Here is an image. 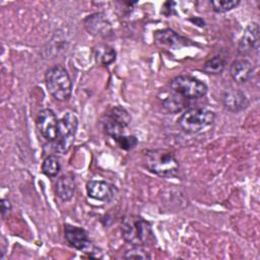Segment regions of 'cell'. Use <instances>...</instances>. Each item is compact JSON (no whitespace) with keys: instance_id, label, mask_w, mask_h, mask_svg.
Listing matches in <instances>:
<instances>
[{"instance_id":"2e32d148","label":"cell","mask_w":260,"mask_h":260,"mask_svg":"<svg viewBox=\"0 0 260 260\" xmlns=\"http://www.w3.org/2000/svg\"><path fill=\"white\" fill-rule=\"evenodd\" d=\"M75 189L76 183L72 175H63L56 182V194L64 202L72 199Z\"/></svg>"},{"instance_id":"cb8c5ba5","label":"cell","mask_w":260,"mask_h":260,"mask_svg":"<svg viewBox=\"0 0 260 260\" xmlns=\"http://www.w3.org/2000/svg\"><path fill=\"white\" fill-rule=\"evenodd\" d=\"M11 202L9 199L7 198H2L1 199V215L3 218H6V216L8 215V213L11 210Z\"/></svg>"},{"instance_id":"6da1fadb","label":"cell","mask_w":260,"mask_h":260,"mask_svg":"<svg viewBox=\"0 0 260 260\" xmlns=\"http://www.w3.org/2000/svg\"><path fill=\"white\" fill-rule=\"evenodd\" d=\"M144 167L152 174L162 178L176 177L180 165L175 155L166 149H147L143 151Z\"/></svg>"},{"instance_id":"603a6c76","label":"cell","mask_w":260,"mask_h":260,"mask_svg":"<svg viewBox=\"0 0 260 260\" xmlns=\"http://www.w3.org/2000/svg\"><path fill=\"white\" fill-rule=\"evenodd\" d=\"M118 145L122 148V149H125V150H130V149H133L137 144H138V139L133 136V135H122V136H119L118 138L114 139Z\"/></svg>"},{"instance_id":"52a82bcc","label":"cell","mask_w":260,"mask_h":260,"mask_svg":"<svg viewBox=\"0 0 260 260\" xmlns=\"http://www.w3.org/2000/svg\"><path fill=\"white\" fill-rule=\"evenodd\" d=\"M171 88L177 94L185 99H200L203 98L208 90L207 85L195 77L189 75H179L172 79Z\"/></svg>"},{"instance_id":"7a4b0ae2","label":"cell","mask_w":260,"mask_h":260,"mask_svg":"<svg viewBox=\"0 0 260 260\" xmlns=\"http://www.w3.org/2000/svg\"><path fill=\"white\" fill-rule=\"evenodd\" d=\"M123 239L132 246H146L154 239L150 223L143 217L128 214L121 221Z\"/></svg>"},{"instance_id":"5bb4252c","label":"cell","mask_w":260,"mask_h":260,"mask_svg":"<svg viewBox=\"0 0 260 260\" xmlns=\"http://www.w3.org/2000/svg\"><path fill=\"white\" fill-rule=\"evenodd\" d=\"M254 65L247 58H239L235 60L230 67L232 78L239 83L247 82L253 75Z\"/></svg>"},{"instance_id":"e0dca14e","label":"cell","mask_w":260,"mask_h":260,"mask_svg":"<svg viewBox=\"0 0 260 260\" xmlns=\"http://www.w3.org/2000/svg\"><path fill=\"white\" fill-rule=\"evenodd\" d=\"M93 56L99 64L108 66L116 60V51L107 44H99L93 48Z\"/></svg>"},{"instance_id":"7402d4cb","label":"cell","mask_w":260,"mask_h":260,"mask_svg":"<svg viewBox=\"0 0 260 260\" xmlns=\"http://www.w3.org/2000/svg\"><path fill=\"white\" fill-rule=\"evenodd\" d=\"M177 94V93H176ZM181 95L177 94V95H172V96H168L165 101H164V107L171 113H177L180 112L183 108V101H182Z\"/></svg>"},{"instance_id":"8992f818","label":"cell","mask_w":260,"mask_h":260,"mask_svg":"<svg viewBox=\"0 0 260 260\" xmlns=\"http://www.w3.org/2000/svg\"><path fill=\"white\" fill-rule=\"evenodd\" d=\"M131 123V117L126 109L120 106L113 107L106 115L103 120L104 131L107 135L113 139L119 136L125 135L129 125Z\"/></svg>"},{"instance_id":"7c38bea8","label":"cell","mask_w":260,"mask_h":260,"mask_svg":"<svg viewBox=\"0 0 260 260\" xmlns=\"http://www.w3.org/2000/svg\"><path fill=\"white\" fill-rule=\"evenodd\" d=\"M259 48V25L257 22L250 23L239 41L238 51L242 55L251 54Z\"/></svg>"},{"instance_id":"8fae6325","label":"cell","mask_w":260,"mask_h":260,"mask_svg":"<svg viewBox=\"0 0 260 260\" xmlns=\"http://www.w3.org/2000/svg\"><path fill=\"white\" fill-rule=\"evenodd\" d=\"M221 103L230 112L239 113L244 111L249 107V100L246 94L240 90L235 88H226L221 93Z\"/></svg>"},{"instance_id":"ffe728a7","label":"cell","mask_w":260,"mask_h":260,"mask_svg":"<svg viewBox=\"0 0 260 260\" xmlns=\"http://www.w3.org/2000/svg\"><path fill=\"white\" fill-rule=\"evenodd\" d=\"M123 257L125 259H150L151 255L144 248V246H132V248L125 251Z\"/></svg>"},{"instance_id":"3957f363","label":"cell","mask_w":260,"mask_h":260,"mask_svg":"<svg viewBox=\"0 0 260 260\" xmlns=\"http://www.w3.org/2000/svg\"><path fill=\"white\" fill-rule=\"evenodd\" d=\"M45 82L49 93L57 101L69 100L72 92V82L67 70L61 65L49 68L45 74Z\"/></svg>"},{"instance_id":"ba28073f","label":"cell","mask_w":260,"mask_h":260,"mask_svg":"<svg viewBox=\"0 0 260 260\" xmlns=\"http://www.w3.org/2000/svg\"><path fill=\"white\" fill-rule=\"evenodd\" d=\"M58 119L51 109H44L39 112L36 120L40 134L49 142H54L57 137Z\"/></svg>"},{"instance_id":"44dd1931","label":"cell","mask_w":260,"mask_h":260,"mask_svg":"<svg viewBox=\"0 0 260 260\" xmlns=\"http://www.w3.org/2000/svg\"><path fill=\"white\" fill-rule=\"evenodd\" d=\"M210 4L212 5V9L216 13H224L234 8H236L239 4V0H217L211 1Z\"/></svg>"},{"instance_id":"4fadbf2b","label":"cell","mask_w":260,"mask_h":260,"mask_svg":"<svg viewBox=\"0 0 260 260\" xmlns=\"http://www.w3.org/2000/svg\"><path fill=\"white\" fill-rule=\"evenodd\" d=\"M187 41L188 40L179 36L176 31L170 28L157 30L154 34V42L160 48L178 49L187 45Z\"/></svg>"},{"instance_id":"277c9868","label":"cell","mask_w":260,"mask_h":260,"mask_svg":"<svg viewBox=\"0 0 260 260\" xmlns=\"http://www.w3.org/2000/svg\"><path fill=\"white\" fill-rule=\"evenodd\" d=\"M214 120V112L205 108H191L181 115L178 124L185 132L196 134L210 127Z\"/></svg>"},{"instance_id":"d6986e66","label":"cell","mask_w":260,"mask_h":260,"mask_svg":"<svg viewBox=\"0 0 260 260\" xmlns=\"http://www.w3.org/2000/svg\"><path fill=\"white\" fill-rule=\"evenodd\" d=\"M61 170L60 160L56 155H48L42 164V172L49 178L56 177Z\"/></svg>"},{"instance_id":"9c48e42d","label":"cell","mask_w":260,"mask_h":260,"mask_svg":"<svg viewBox=\"0 0 260 260\" xmlns=\"http://www.w3.org/2000/svg\"><path fill=\"white\" fill-rule=\"evenodd\" d=\"M64 238L71 247L79 251H86L91 245L88 233L83 228L69 223L64 224Z\"/></svg>"},{"instance_id":"ac0fdd59","label":"cell","mask_w":260,"mask_h":260,"mask_svg":"<svg viewBox=\"0 0 260 260\" xmlns=\"http://www.w3.org/2000/svg\"><path fill=\"white\" fill-rule=\"evenodd\" d=\"M226 66V59L221 55H215L208 59L203 65V71L207 74H220Z\"/></svg>"},{"instance_id":"9a60e30c","label":"cell","mask_w":260,"mask_h":260,"mask_svg":"<svg viewBox=\"0 0 260 260\" xmlns=\"http://www.w3.org/2000/svg\"><path fill=\"white\" fill-rule=\"evenodd\" d=\"M84 26L90 35L106 37L111 34L110 22L101 13H93L84 19Z\"/></svg>"},{"instance_id":"5b68a950","label":"cell","mask_w":260,"mask_h":260,"mask_svg":"<svg viewBox=\"0 0 260 260\" xmlns=\"http://www.w3.org/2000/svg\"><path fill=\"white\" fill-rule=\"evenodd\" d=\"M78 119L73 113H66L58 121L56 140L53 142L55 149L59 153H66L70 150L76 135Z\"/></svg>"},{"instance_id":"30bf717a","label":"cell","mask_w":260,"mask_h":260,"mask_svg":"<svg viewBox=\"0 0 260 260\" xmlns=\"http://www.w3.org/2000/svg\"><path fill=\"white\" fill-rule=\"evenodd\" d=\"M86 192L94 200L110 202L116 196L117 188L106 181L91 180L86 183Z\"/></svg>"}]
</instances>
